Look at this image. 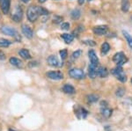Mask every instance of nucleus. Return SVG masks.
Instances as JSON below:
<instances>
[{
    "mask_svg": "<svg viewBox=\"0 0 132 131\" xmlns=\"http://www.w3.org/2000/svg\"><path fill=\"white\" fill-rule=\"evenodd\" d=\"M27 19L30 22H35L38 20L40 14L38 12V6L36 5H30L27 11Z\"/></svg>",
    "mask_w": 132,
    "mask_h": 131,
    "instance_id": "f257e3e1",
    "label": "nucleus"
},
{
    "mask_svg": "<svg viewBox=\"0 0 132 131\" xmlns=\"http://www.w3.org/2000/svg\"><path fill=\"white\" fill-rule=\"evenodd\" d=\"M111 73L113 74V75L116 76V78L118 79V80H120L121 82H122V83L126 82L127 77H126V75H125V73L123 72V69H122V67L117 66L116 68H114V69H112Z\"/></svg>",
    "mask_w": 132,
    "mask_h": 131,
    "instance_id": "f03ea898",
    "label": "nucleus"
},
{
    "mask_svg": "<svg viewBox=\"0 0 132 131\" xmlns=\"http://www.w3.org/2000/svg\"><path fill=\"white\" fill-rule=\"evenodd\" d=\"M1 32L3 33H5V34H6V35L15 37L16 40H18V41H20V40H21V38L20 37V35L18 34L17 31L14 28H12V27H7V26L2 27H1Z\"/></svg>",
    "mask_w": 132,
    "mask_h": 131,
    "instance_id": "7ed1b4c3",
    "label": "nucleus"
},
{
    "mask_svg": "<svg viewBox=\"0 0 132 131\" xmlns=\"http://www.w3.org/2000/svg\"><path fill=\"white\" fill-rule=\"evenodd\" d=\"M69 76L72 77V78L82 79L85 77V73L80 69H71L69 71Z\"/></svg>",
    "mask_w": 132,
    "mask_h": 131,
    "instance_id": "20e7f679",
    "label": "nucleus"
},
{
    "mask_svg": "<svg viewBox=\"0 0 132 131\" xmlns=\"http://www.w3.org/2000/svg\"><path fill=\"white\" fill-rule=\"evenodd\" d=\"M98 67L97 64H93V63H90L89 65V68H88V75L91 78L94 79L95 77L98 76Z\"/></svg>",
    "mask_w": 132,
    "mask_h": 131,
    "instance_id": "39448f33",
    "label": "nucleus"
},
{
    "mask_svg": "<svg viewBox=\"0 0 132 131\" xmlns=\"http://www.w3.org/2000/svg\"><path fill=\"white\" fill-rule=\"evenodd\" d=\"M21 31H22L23 34L27 38H28V39H32L33 38L34 32L29 26H27V25H22L21 26Z\"/></svg>",
    "mask_w": 132,
    "mask_h": 131,
    "instance_id": "423d86ee",
    "label": "nucleus"
},
{
    "mask_svg": "<svg viewBox=\"0 0 132 131\" xmlns=\"http://www.w3.org/2000/svg\"><path fill=\"white\" fill-rule=\"evenodd\" d=\"M47 77L53 80H61L63 78V74L61 71H50L47 73Z\"/></svg>",
    "mask_w": 132,
    "mask_h": 131,
    "instance_id": "0eeeda50",
    "label": "nucleus"
},
{
    "mask_svg": "<svg viewBox=\"0 0 132 131\" xmlns=\"http://www.w3.org/2000/svg\"><path fill=\"white\" fill-rule=\"evenodd\" d=\"M11 0H0V8L4 14H7L10 11Z\"/></svg>",
    "mask_w": 132,
    "mask_h": 131,
    "instance_id": "6e6552de",
    "label": "nucleus"
},
{
    "mask_svg": "<svg viewBox=\"0 0 132 131\" xmlns=\"http://www.w3.org/2000/svg\"><path fill=\"white\" fill-rule=\"evenodd\" d=\"M12 20H13L15 22H20V21L22 20L23 18V11L21 9L20 6H17V9L15 11L13 14L12 16Z\"/></svg>",
    "mask_w": 132,
    "mask_h": 131,
    "instance_id": "1a4fd4ad",
    "label": "nucleus"
},
{
    "mask_svg": "<svg viewBox=\"0 0 132 131\" xmlns=\"http://www.w3.org/2000/svg\"><path fill=\"white\" fill-rule=\"evenodd\" d=\"M108 27L107 26H98L93 27V33L97 35H104L107 33Z\"/></svg>",
    "mask_w": 132,
    "mask_h": 131,
    "instance_id": "9d476101",
    "label": "nucleus"
},
{
    "mask_svg": "<svg viewBox=\"0 0 132 131\" xmlns=\"http://www.w3.org/2000/svg\"><path fill=\"white\" fill-rule=\"evenodd\" d=\"M88 56L89 59L91 61V63H93V64H97L99 65V58H98L96 53L93 49H90L88 51Z\"/></svg>",
    "mask_w": 132,
    "mask_h": 131,
    "instance_id": "9b49d317",
    "label": "nucleus"
},
{
    "mask_svg": "<svg viewBox=\"0 0 132 131\" xmlns=\"http://www.w3.org/2000/svg\"><path fill=\"white\" fill-rule=\"evenodd\" d=\"M48 63L50 65V66H53V67H57V66H60L59 64V61L58 59L56 56H48Z\"/></svg>",
    "mask_w": 132,
    "mask_h": 131,
    "instance_id": "f8f14e48",
    "label": "nucleus"
},
{
    "mask_svg": "<svg viewBox=\"0 0 132 131\" xmlns=\"http://www.w3.org/2000/svg\"><path fill=\"white\" fill-rule=\"evenodd\" d=\"M63 91L67 94H74L75 93V88L71 85V84H65L63 87Z\"/></svg>",
    "mask_w": 132,
    "mask_h": 131,
    "instance_id": "ddd939ff",
    "label": "nucleus"
},
{
    "mask_svg": "<svg viewBox=\"0 0 132 131\" xmlns=\"http://www.w3.org/2000/svg\"><path fill=\"white\" fill-rule=\"evenodd\" d=\"M19 54H20V56L22 57L23 59H26V60H28V59H31V55L29 51L27 49H26V48H22V49H20V51H19Z\"/></svg>",
    "mask_w": 132,
    "mask_h": 131,
    "instance_id": "4468645a",
    "label": "nucleus"
},
{
    "mask_svg": "<svg viewBox=\"0 0 132 131\" xmlns=\"http://www.w3.org/2000/svg\"><path fill=\"white\" fill-rule=\"evenodd\" d=\"M10 63L13 66H16V67H22L23 66V63L22 61L20 60L19 58H16V57H11L10 60H9Z\"/></svg>",
    "mask_w": 132,
    "mask_h": 131,
    "instance_id": "2eb2a0df",
    "label": "nucleus"
},
{
    "mask_svg": "<svg viewBox=\"0 0 132 131\" xmlns=\"http://www.w3.org/2000/svg\"><path fill=\"white\" fill-rule=\"evenodd\" d=\"M98 76L102 77V78H104V77H107L108 76V69L105 68V67H101V68H99V69H98Z\"/></svg>",
    "mask_w": 132,
    "mask_h": 131,
    "instance_id": "dca6fc26",
    "label": "nucleus"
},
{
    "mask_svg": "<svg viewBox=\"0 0 132 131\" xmlns=\"http://www.w3.org/2000/svg\"><path fill=\"white\" fill-rule=\"evenodd\" d=\"M123 58H125L124 54H123L122 52H118V53H116V54L114 56V57H113V61L118 64V63H120Z\"/></svg>",
    "mask_w": 132,
    "mask_h": 131,
    "instance_id": "f3484780",
    "label": "nucleus"
},
{
    "mask_svg": "<svg viewBox=\"0 0 132 131\" xmlns=\"http://www.w3.org/2000/svg\"><path fill=\"white\" fill-rule=\"evenodd\" d=\"M61 37L64 40L65 43H67V44L71 43V42L73 41V39H74L73 35L69 34V33H63V34H61Z\"/></svg>",
    "mask_w": 132,
    "mask_h": 131,
    "instance_id": "a211bd4d",
    "label": "nucleus"
},
{
    "mask_svg": "<svg viewBox=\"0 0 132 131\" xmlns=\"http://www.w3.org/2000/svg\"><path fill=\"white\" fill-rule=\"evenodd\" d=\"M12 43V42L7 39H4V38L0 39V48H8Z\"/></svg>",
    "mask_w": 132,
    "mask_h": 131,
    "instance_id": "6ab92c4d",
    "label": "nucleus"
},
{
    "mask_svg": "<svg viewBox=\"0 0 132 131\" xmlns=\"http://www.w3.org/2000/svg\"><path fill=\"white\" fill-rule=\"evenodd\" d=\"M71 16L72 18V20H78V19L80 18V16H81V12H80L78 9H75V10H73L71 12Z\"/></svg>",
    "mask_w": 132,
    "mask_h": 131,
    "instance_id": "aec40b11",
    "label": "nucleus"
},
{
    "mask_svg": "<svg viewBox=\"0 0 132 131\" xmlns=\"http://www.w3.org/2000/svg\"><path fill=\"white\" fill-rule=\"evenodd\" d=\"M101 115L106 118H109L112 115V110L108 107H104L101 109Z\"/></svg>",
    "mask_w": 132,
    "mask_h": 131,
    "instance_id": "412c9836",
    "label": "nucleus"
},
{
    "mask_svg": "<svg viewBox=\"0 0 132 131\" xmlns=\"http://www.w3.org/2000/svg\"><path fill=\"white\" fill-rule=\"evenodd\" d=\"M129 0H122V11L123 12H127L129 9Z\"/></svg>",
    "mask_w": 132,
    "mask_h": 131,
    "instance_id": "4be33fe9",
    "label": "nucleus"
},
{
    "mask_svg": "<svg viewBox=\"0 0 132 131\" xmlns=\"http://www.w3.org/2000/svg\"><path fill=\"white\" fill-rule=\"evenodd\" d=\"M110 50V46L108 42H104L101 46V54L102 55H106L108 51Z\"/></svg>",
    "mask_w": 132,
    "mask_h": 131,
    "instance_id": "5701e85b",
    "label": "nucleus"
},
{
    "mask_svg": "<svg viewBox=\"0 0 132 131\" xmlns=\"http://www.w3.org/2000/svg\"><path fill=\"white\" fill-rule=\"evenodd\" d=\"M122 33H123V35H124V37L126 38L129 46L132 48V36H131V35H129V33H128L127 32H125V31H123Z\"/></svg>",
    "mask_w": 132,
    "mask_h": 131,
    "instance_id": "b1692460",
    "label": "nucleus"
},
{
    "mask_svg": "<svg viewBox=\"0 0 132 131\" xmlns=\"http://www.w3.org/2000/svg\"><path fill=\"white\" fill-rule=\"evenodd\" d=\"M87 100H88V102H90V103H94L98 100V96L93 95V94L88 95V96H87Z\"/></svg>",
    "mask_w": 132,
    "mask_h": 131,
    "instance_id": "393cba45",
    "label": "nucleus"
},
{
    "mask_svg": "<svg viewBox=\"0 0 132 131\" xmlns=\"http://www.w3.org/2000/svg\"><path fill=\"white\" fill-rule=\"evenodd\" d=\"M81 54H82V50H81V49L76 50L75 52H73V54H72V56H71L72 60H75V59H78L80 56H81Z\"/></svg>",
    "mask_w": 132,
    "mask_h": 131,
    "instance_id": "a878e982",
    "label": "nucleus"
},
{
    "mask_svg": "<svg viewBox=\"0 0 132 131\" xmlns=\"http://www.w3.org/2000/svg\"><path fill=\"white\" fill-rule=\"evenodd\" d=\"M59 54H60V56H61V58H62V60H65L66 58H67V56H68V51H67V49H62L59 51Z\"/></svg>",
    "mask_w": 132,
    "mask_h": 131,
    "instance_id": "bb28decb",
    "label": "nucleus"
},
{
    "mask_svg": "<svg viewBox=\"0 0 132 131\" xmlns=\"http://www.w3.org/2000/svg\"><path fill=\"white\" fill-rule=\"evenodd\" d=\"M38 12H39V14L40 15H48V10H46L45 8L43 7H40V6H38Z\"/></svg>",
    "mask_w": 132,
    "mask_h": 131,
    "instance_id": "cd10ccee",
    "label": "nucleus"
},
{
    "mask_svg": "<svg viewBox=\"0 0 132 131\" xmlns=\"http://www.w3.org/2000/svg\"><path fill=\"white\" fill-rule=\"evenodd\" d=\"M62 20H63V17L56 15L54 17V19H53V23H55V24H59V23L62 22Z\"/></svg>",
    "mask_w": 132,
    "mask_h": 131,
    "instance_id": "c85d7f7f",
    "label": "nucleus"
},
{
    "mask_svg": "<svg viewBox=\"0 0 132 131\" xmlns=\"http://www.w3.org/2000/svg\"><path fill=\"white\" fill-rule=\"evenodd\" d=\"M70 27H71V25L68 22H63L61 24V29H63V30H69Z\"/></svg>",
    "mask_w": 132,
    "mask_h": 131,
    "instance_id": "c756f323",
    "label": "nucleus"
},
{
    "mask_svg": "<svg viewBox=\"0 0 132 131\" xmlns=\"http://www.w3.org/2000/svg\"><path fill=\"white\" fill-rule=\"evenodd\" d=\"M83 43L86 44V45H88V46H92V47H93V46L96 45V42L94 41H92V40H87V41H83Z\"/></svg>",
    "mask_w": 132,
    "mask_h": 131,
    "instance_id": "7c9ffc66",
    "label": "nucleus"
},
{
    "mask_svg": "<svg viewBox=\"0 0 132 131\" xmlns=\"http://www.w3.org/2000/svg\"><path fill=\"white\" fill-rule=\"evenodd\" d=\"M124 92H125L124 88H119V89L116 91V95L118 97H122L123 94H124Z\"/></svg>",
    "mask_w": 132,
    "mask_h": 131,
    "instance_id": "2f4dec72",
    "label": "nucleus"
},
{
    "mask_svg": "<svg viewBox=\"0 0 132 131\" xmlns=\"http://www.w3.org/2000/svg\"><path fill=\"white\" fill-rule=\"evenodd\" d=\"M127 61H128V59H127L126 57H125V58H123L122 60L121 61V62L119 63L118 64H117V66H120V67H122V65L124 64V63H126V62H127Z\"/></svg>",
    "mask_w": 132,
    "mask_h": 131,
    "instance_id": "473e14b6",
    "label": "nucleus"
},
{
    "mask_svg": "<svg viewBox=\"0 0 132 131\" xmlns=\"http://www.w3.org/2000/svg\"><path fill=\"white\" fill-rule=\"evenodd\" d=\"M5 58V55L0 50V60H4Z\"/></svg>",
    "mask_w": 132,
    "mask_h": 131,
    "instance_id": "72a5a7b5",
    "label": "nucleus"
},
{
    "mask_svg": "<svg viewBox=\"0 0 132 131\" xmlns=\"http://www.w3.org/2000/svg\"><path fill=\"white\" fill-rule=\"evenodd\" d=\"M29 67H33V66H35V65H37V62H31L29 63Z\"/></svg>",
    "mask_w": 132,
    "mask_h": 131,
    "instance_id": "f704fd0d",
    "label": "nucleus"
},
{
    "mask_svg": "<svg viewBox=\"0 0 132 131\" xmlns=\"http://www.w3.org/2000/svg\"><path fill=\"white\" fill-rule=\"evenodd\" d=\"M84 3H85V0H78V4H79L80 5H82Z\"/></svg>",
    "mask_w": 132,
    "mask_h": 131,
    "instance_id": "c9c22d12",
    "label": "nucleus"
},
{
    "mask_svg": "<svg viewBox=\"0 0 132 131\" xmlns=\"http://www.w3.org/2000/svg\"><path fill=\"white\" fill-rule=\"evenodd\" d=\"M38 1H39V3L43 4V3H45V2H46V0H38Z\"/></svg>",
    "mask_w": 132,
    "mask_h": 131,
    "instance_id": "e433bc0d",
    "label": "nucleus"
},
{
    "mask_svg": "<svg viewBox=\"0 0 132 131\" xmlns=\"http://www.w3.org/2000/svg\"><path fill=\"white\" fill-rule=\"evenodd\" d=\"M21 1L23 2V3H25V4H27V3H28L29 1H30V0H21Z\"/></svg>",
    "mask_w": 132,
    "mask_h": 131,
    "instance_id": "4c0bfd02",
    "label": "nucleus"
},
{
    "mask_svg": "<svg viewBox=\"0 0 132 131\" xmlns=\"http://www.w3.org/2000/svg\"><path fill=\"white\" fill-rule=\"evenodd\" d=\"M8 131H15V130H14V129H12V128H10V129L8 130Z\"/></svg>",
    "mask_w": 132,
    "mask_h": 131,
    "instance_id": "58836bf2",
    "label": "nucleus"
},
{
    "mask_svg": "<svg viewBox=\"0 0 132 131\" xmlns=\"http://www.w3.org/2000/svg\"><path fill=\"white\" fill-rule=\"evenodd\" d=\"M131 83H132V79H131Z\"/></svg>",
    "mask_w": 132,
    "mask_h": 131,
    "instance_id": "ea45409f",
    "label": "nucleus"
},
{
    "mask_svg": "<svg viewBox=\"0 0 132 131\" xmlns=\"http://www.w3.org/2000/svg\"><path fill=\"white\" fill-rule=\"evenodd\" d=\"M88 1H91V0H88Z\"/></svg>",
    "mask_w": 132,
    "mask_h": 131,
    "instance_id": "a19ab883",
    "label": "nucleus"
},
{
    "mask_svg": "<svg viewBox=\"0 0 132 131\" xmlns=\"http://www.w3.org/2000/svg\"><path fill=\"white\" fill-rule=\"evenodd\" d=\"M131 20H132V17H131Z\"/></svg>",
    "mask_w": 132,
    "mask_h": 131,
    "instance_id": "79ce46f5",
    "label": "nucleus"
}]
</instances>
